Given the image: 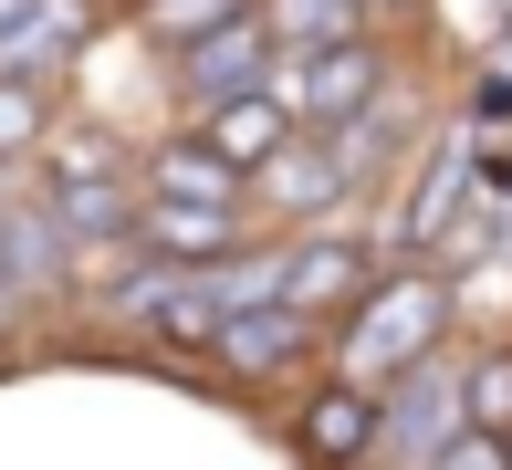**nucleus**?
Listing matches in <instances>:
<instances>
[{
    "label": "nucleus",
    "mask_w": 512,
    "mask_h": 470,
    "mask_svg": "<svg viewBox=\"0 0 512 470\" xmlns=\"http://www.w3.org/2000/svg\"><path fill=\"white\" fill-rule=\"evenodd\" d=\"M450 324H460L450 262L408 251V262H377V282L324 324V356H335V376H356V387H387V376L418 366L429 345H450Z\"/></svg>",
    "instance_id": "nucleus-1"
},
{
    "label": "nucleus",
    "mask_w": 512,
    "mask_h": 470,
    "mask_svg": "<svg viewBox=\"0 0 512 470\" xmlns=\"http://www.w3.org/2000/svg\"><path fill=\"white\" fill-rule=\"evenodd\" d=\"M460 429H471V408H460V356L429 345L418 366H398L377 387V460L366 470H429Z\"/></svg>",
    "instance_id": "nucleus-2"
},
{
    "label": "nucleus",
    "mask_w": 512,
    "mask_h": 470,
    "mask_svg": "<svg viewBox=\"0 0 512 470\" xmlns=\"http://www.w3.org/2000/svg\"><path fill=\"white\" fill-rule=\"evenodd\" d=\"M366 188L345 178V157H335V136L324 126H293L283 147L251 168V220L262 230H324V220H345Z\"/></svg>",
    "instance_id": "nucleus-3"
},
{
    "label": "nucleus",
    "mask_w": 512,
    "mask_h": 470,
    "mask_svg": "<svg viewBox=\"0 0 512 470\" xmlns=\"http://www.w3.org/2000/svg\"><path fill=\"white\" fill-rule=\"evenodd\" d=\"M272 63H283V42H272L262 0H251V11H230V21H209V32H189V42H168V53H157V74H168V94L199 115V105H220V94L272 84Z\"/></svg>",
    "instance_id": "nucleus-4"
},
{
    "label": "nucleus",
    "mask_w": 512,
    "mask_h": 470,
    "mask_svg": "<svg viewBox=\"0 0 512 470\" xmlns=\"http://www.w3.org/2000/svg\"><path fill=\"white\" fill-rule=\"evenodd\" d=\"M387 74H398L387 32H345V42H304V53H283V63H272V94L293 105V126H335V115H356Z\"/></svg>",
    "instance_id": "nucleus-5"
},
{
    "label": "nucleus",
    "mask_w": 512,
    "mask_h": 470,
    "mask_svg": "<svg viewBox=\"0 0 512 470\" xmlns=\"http://www.w3.org/2000/svg\"><path fill=\"white\" fill-rule=\"evenodd\" d=\"M220 376H241V387H283V376H304L324 356V324L304 314V303H283V293H262V303H241V314H220L209 324V345H199Z\"/></svg>",
    "instance_id": "nucleus-6"
},
{
    "label": "nucleus",
    "mask_w": 512,
    "mask_h": 470,
    "mask_svg": "<svg viewBox=\"0 0 512 470\" xmlns=\"http://www.w3.org/2000/svg\"><path fill=\"white\" fill-rule=\"evenodd\" d=\"M377 262L387 251L366 241L356 220H324V230H283V303H304L314 324H335L345 303L377 282Z\"/></svg>",
    "instance_id": "nucleus-7"
},
{
    "label": "nucleus",
    "mask_w": 512,
    "mask_h": 470,
    "mask_svg": "<svg viewBox=\"0 0 512 470\" xmlns=\"http://www.w3.org/2000/svg\"><path fill=\"white\" fill-rule=\"evenodd\" d=\"M95 42H105V0H21V21L0 32V74L53 84V74H74Z\"/></svg>",
    "instance_id": "nucleus-8"
},
{
    "label": "nucleus",
    "mask_w": 512,
    "mask_h": 470,
    "mask_svg": "<svg viewBox=\"0 0 512 470\" xmlns=\"http://www.w3.org/2000/svg\"><path fill=\"white\" fill-rule=\"evenodd\" d=\"M0 262H11L21 303H63L74 293V241H63L42 188H11V199H0Z\"/></svg>",
    "instance_id": "nucleus-9"
},
{
    "label": "nucleus",
    "mask_w": 512,
    "mask_h": 470,
    "mask_svg": "<svg viewBox=\"0 0 512 470\" xmlns=\"http://www.w3.org/2000/svg\"><path fill=\"white\" fill-rule=\"evenodd\" d=\"M136 188H147V199H220V209H251V168H230L199 126L157 136V147L136 157Z\"/></svg>",
    "instance_id": "nucleus-10"
},
{
    "label": "nucleus",
    "mask_w": 512,
    "mask_h": 470,
    "mask_svg": "<svg viewBox=\"0 0 512 470\" xmlns=\"http://www.w3.org/2000/svg\"><path fill=\"white\" fill-rule=\"evenodd\" d=\"M251 209H220V199H147L136 209V251H157V262H220V251L251 241Z\"/></svg>",
    "instance_id": "nucleus-11"
},
{
    "label": "nucleus",
    "mask_w": 512,
    "mask_h": 470,
    "mask_svg": "<svg viewBox=\"0 0 512 470\" xmlns=\"http://www.w3.org/2000/svg\"><path fill=\"white\" fill-rule=\"evenodd\" d=\"M293 439H304V460H324V470L377 460V387H356V376H324V387L304 397V418H293Z\"/></svg>",
    "instance_id": "nucleus-12"
},
{
    "label": "nucleus",
    "mask_w": 512,
    "mask_h": 470,
    "mask_svg": "<svg viewBox=\"0 0 512 470\" xmlns=\"http://www.w3.org/2000/svg\"><path fill=\"white\" fill-rule=\"evenodd\" d=\"M189 126H199L209 147L230 157V168H262V157H272V147L293 136V105H283L272 84H251V94H220V105H199Z\"/></svg>",
    "instance_id": "nucleus-13"
},
{
    "label": "nucleus",
    "mask_w": 512,
    "mask_h": 470,
    "mask_svg": "<svg viewBox=\"0 0 512 470\" xmlns=\"http://www.w3.org/2000/svg\"><path fill=\"white\" fill-rule=\"evenodd\" d=\"M272 42L304 53V42H345V32H377V0H262Z\"/></svg>",
    "instance_id": "nucleus-14"
},
{
    "label": "nucleus",
    "mask_w": 512,
    "mask_h": 470,
    "mask_svg": "<svg viewBox=\"0 0 512 470\" xmlns=\"http://www.w3.org/2000/svg\"><path fill=\"white\" fill-rule=\"evenodd\" d=\"M32 178H136V147L126 136H105V126H53L42 136V157H32Z\"/></svg>",
    "instance_id": "nucleus-15"
},
{
    "label": "nucleus",
    "mask_w": 512,
    "mask_h": 470,
    "mask_svg": "<svg viewBox=\"0 0 512 470\" xmlns=\"http://www.w3.org/2000/svg\"><path fill=\"white\" fill-rule=\"evenodd\" d=\"M42 136H53V84L0 74V157H11V168H32V157H42Z\"/></svg>",
    "instance_id": "nucleus-16"
},
{
    "label": "nucleus",
    "mask_w": 512,
    "mask_h": 470,
    "mask_svg": "<svg viewBox=\"0 0 512 470\" xmlns=\"http://www.w3.org/2000/svg\"><path fill=\"white\" fill-rule=\"evenodd\" d=\"M460 408H471V429H502L512 439V345L460 356Z\"/></svg>",
    "instance_id": "nucleus-17"
},
{
    "label": "nucleus",
    "mask_w": 512,
    "mask_h": 470,
    "mask_svg": "<svg viewBox=\"0 0 512 470\" xmlns=\"http://www.w3.org/2000/svg\"><path fill=\"white\" fill-rule=\"evenodd\" d=\"M230 11H251V0H136V32L168 53V42H189V32H209V21H230Z\"/></svg>",
    "instance_id": "nucleus-18"
},
{
    "label": "nucleus",
    "mask_w": 512,
    "mask_h": 470,
    "mask_svg": "<svg viewBox=\"0 0 512 470\" xmlns=\"http://www.w3.org/2000/svg\"><path fill=\"white\" fill-rule=\"evenodd\" d=\"M429 470H512V439H502V429H460Z\"/></svg>",
    "instance_id": "nucleus-19"
},
{
    "label": "nucleus",
    "mask_w": 512,
    "mask_h": 470,
    "mask_svg": "<svg viewBox=\"0 0 512 470\" xmlns=\"http://www.w3.org/2000/svg\"><path fill=\"white\" fill-rule=\"evenodd\" d=\"M11 188H21V168H11V157H0V199H11Z\"/></svg>",
    "instance_id": "nucleus-20"
},
{
    "label": "nucleus",
    "mask_w": 512,
    "mask_h": 470,
    "mask_svg": "<svg viewBox=\"0 0 512 470\" xmlns=\"http://www.w3.org/2000/svg\"><path fill=\"white\" fill-rule=\"evenodd\" d=\"M11 21H21V0H0V32H11Z\"/></svg>",
    "instance_id": "nucleus-21"
}]
</instances>
